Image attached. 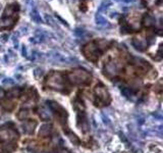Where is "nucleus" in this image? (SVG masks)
Here are the masks:
<instances>
[{"label":"nucleus","mask_w":163,"mask_h":153,"mask_svg":"<svg viewBox=\"0 0 163 153\" xmlns=\"http://www.w3.org/2000/svg\"><path fill=\"white\" fill-rule=\"evenodd\" d=\"M18 10L19 5L18 3L7 5L1 18H0V30H8L13 27L15 21L18 19Z\"/></svg>","instance_id":"1"},{"label":"nucleus","mask_w":163,"mask_h":153,"mask_svg":"<svg viewBox=\"0 0 163 153\" xmlns=\"http://www.w3.org/2000/svg\"><path fill=\"white\" fill-rule=\"evenodd\" d=\"M67 76H69V81L74 84V85H86V84H88L90 80V75L86 71L83 70H77L71 71L67 75Z\"/></svg>","instance_id":"2"},{"label":"nucleus","mask_w":163,"mask_h":153,"mask_svg":"<svg viewBox=\"0 0 163 153\" xmlns=\"http://www.w3.org/2000/svg\"><path fill=\"white\" fill-rule=\"evenodd\" d=\"M47 84L52 89L55 90H61L64 87V79L61 74L59 72H52L47 79Z\"/></svg>","instance_id":"3"},{"label":"nucleus","mask_w":163,"mask_h":153,"mask_svg":"<svg viewBox=\"0 0 163 153\" xmlns=\"http://www.w3.org/2000/svg\"><path fill=\"white\" fill-rule=\"evenodd\" d=\"M84 54L86 55L87 58H89L92 61H95L99 57V51H98V46L96 45V43L92 42L86 45L84 48Z\"/></svg>","instance_id":"4"},{"label":"nucleus","mask_w":163,"mask_h":153,"mask_svg":"<svg viewBox=\"0 0 163 153\" xmlns=\"http://www.w3.org/2000/svg\"><path fill=\"white\" fill-rule=\"evenodd\" d=\"M95 93H96L98 99L100 100V101H102L103 103H108L109 102V100H110L109 93L102 85H99V86H97L96 88H95Z\"/></svg>","instance_id":"5"},{"label":"nucleus","mask_w":163,"mask_h":153,"mask_svg":"<svg viewBox=\"0 0 163 153\" xmlns=\"http://www.w3.org/2000/svg\"><path fill=\"white\" fill-rule=\"evenodd\" d=\"M15 138H17V134L13 130H8V129L0 130V141L2 142H11Z\"/></svg>","instance_id":"6"},{"label":"nucleus","mask_w":163,"mask_h":153,"mask_svg":"<svg viewBox=\"0 0 163 153\" xmlns=\"http://www.w3.org/2000/svg\"><path fill=\"white\" fill-rule=\"evenodd\" d=\"M105 72L108 76H115L118 72V66L115 62H109L105 66Z\"/></svg>","instance_id":"7"},{"label":"nucleus","mask_w":163,"mask_h":153,"mask_svg":"<svg viewBox=\"0 0 163 153\" xmlns=\"http://www.w3.org/2000/svg\"><path fill=\"white\" fill-rule=\"evenodd\" d=\"M51 132H52V126L51 124H43L39 131V136L44 138V137H48Z\"/></svg>","instance_id":"8"},{"label":"nucleus","mask_w":163,"mask_h":153,"mask_svg":"<svg viewBox=\"0 0 163 153\" xmlns=\"http://www.w3.org/2000/svg\"><path fill=\"white\" fill-rule=\"evenodd\" d=\"M36 126H37V124L35 122H26L23 124V130L27 134H32L34 132Z\"/></svg>","instance_id":"9"},{"label":"nucleus","mask_w":163,"mask_h":153,"mask_svg":"<svg viewBox=\"0 0 163 153\" xmlns=\"http://www.w3.org/2000/svg\"><path fill=\"white\" fill-rule=\"evenodd\" d=\"M39 115L43 120H50L51 119V112L46 107L39 108Z\"/></svg>","instance_id":"10"},{"label":"nucleus","mask_w":163,"mask_h":153,"mask_svg":"<svg viewBox=\"0 0 163 153\" xmlns=\"http://www.w3.org/2000/svg\"><path fill=\"white\" fill-rule=\"evenodd\" d=\"M29 116H30V112H29V110H27V109H22L18 113V119L19 120H25L27 119H29Z\"/></svg>","instance_id":"11"},{"label":"nucleus","mask_w":163,"mask_h":153,"mask_svg":"<svg viewBox=\"0 0 163 153\" xmlns=\"http://www.w3.org/2000/svg\"><path fill=\"white\" fill-rule=\"evenodd\" d=\"M32 18H33V21L36 22V23H42V19H41V17H40L39 13L37 11V9L34 8L33 10H32Z\"/></svg>","instance_id":"12"},{"label":"nucleus","mask_w":163,"mask_h":153,"mask_svg":"<svg viewBox=\"0 0 163 153\" xmlns=\"http://www.w3.org/2000/svg\"><path fill=\"white\" fill-rule=\"evenodd\" d=\"M19 93H21V91H19V89H11L8 91V93H7V96L10 98H13V97H18V96L19 95Z\"/></svg>","instance_id":"13"},{"label":"nucleus","mask_w":163,"mask_h":153,"mask_svg":"<svg viewBox=\"0 0 163 153\" xmlns=\"http://www.w3.org/2000/svg\"><path fill=\"white\" fill-rule=\"evenodd\" d=\"M3 96H4V91H3L2 89H0V98H2Z\"/></svg>","instance_id":"14"},{"label":"nucleus","mask_w":163,"mask_h":153,"mask_svg":"<svg viewBox=\"0 0 163 153\" xmlns=\"http://www.w3.org/2000/svg\"><path fill=\"white\" fill-rule=\"evenodd\" d=\"M58 153H69V151H66V150H62V151L58 152Z\"/></svg>","instance_id":"15"},{"label":"nucleus","mask_w":163,"mask_h":153,"mask_svg":"<svg viewBox=\"0 0 163 153\" xmlns=\"http://www.w3.org/2000/svg\"><path fill=\"white\" fill-rule=\"evenodd\" d=\"M37 153H46V152H37Z\"/></svg>","instance_id":"16"},{"label":"nucleus","mask_w":163,"mask_h":153,"mask_svg":"<svg viewBox=\"0 0 163 153\" xmlns=\"http://www.w3.org/2000/svg\"><path fill=\"white\" fill-rule=\"evenodd\" d=\"M28 1H29V0H28Z\"/></svg>","instance_id":"17"}]
</instances>
